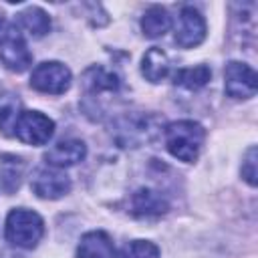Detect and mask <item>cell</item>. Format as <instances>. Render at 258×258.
<instances>
[{"mask_svg":"<svg viewBox=\"0 0 258 258\" xmlns=\"http://www.w3.org/2000/svg\"><path fill=\"white\" fill-rule=\"evenodd\" d=\"M206 139V131L200 123L183 119V121H173L165 127V147L167 151L185 163H191L198 159L202 145Z\"/></svg>","mask_w":258,"mask_h":258,"instance_id":"obj_1","label":"cell"},{"mask_svg":"<svg viewBox=\"0 0 258 258\" xmlns=\"http://www.w3.org/2000/svg\"><path fill=\"white\" fill-rule=\"evenodd\" d=\"M42 236H44V222L36 212L26 208H16L8 214L6 240L12 246L30 250L40 242Z\"/></svg>","mask_w":258,"mask_h":258,"instance_id":"obj_2","label":"cell"},{"mask_svg":"<svg viewBox=\"0 0 258 258\" xmlns=\"http://www.w3.org/2000/svg\"><path fill=\"white\" fill-rule=\"evenodd\" d=\"M0 60L8 71L22 73L30 67L32 54L28 50V44L24 40L22 30L0 16Z\"/></svg>","mask_w":258,"mask_h":258,"instance_id":"obj_3","label":"cell"},{"mask_svg":"<svg viewBox=\"0 0 258 258\" xmlns=\"http://www.w3.org/2000/svg\"><path fill=\"white\" fill-rule=\"evenodd\" d=\"M161 129V121L149 113L123 115L115 123V139L121 147H137L141 143L153 141Z\"/></svg>","mask_w":258,"mask_h":258,"instance_id":"obj_4","label":"cell"},{"mask_svg":"<svg viewBox=\"0 0 258 258\" xmlns=\"http://www.w3.org/2000/svg\"><path fill=\"white\" fill-rule=\"evenodd\" d=\"M71 71L58 60H44L34 67L30 75V87L46 95H62L71 87Z\"/></svg>","mask_w":258,"mask_h":258,"instance_id":"obj_5","label":"cell"},{"mask_svg":"<svg viewBox=\"0 0 258 258\" xmlns=\"http://www.w3.org/2000/svg\"><path fill=\"white\" fill-rule=\"evenodd\" d=\"M52 133H54V121L42 115L40 111H22L14 127V135L28 145H44L48 143Z\"/></svg>","mask_w":258,"mask_h":258,"instance_id":"obj_6","label":"cell"},{"mask_svg":"<svg viewBox=\"0 0 258 258\" xmlns=\"http://www.w3.org/2000/svg\"><path fill=\"white\" fill-rule=\"evenodd\" d=\"M224 89L232 99H250L258 91V75L250 64L232 60L224 71Z\"/></svg>","mask_w":258,"mask_h":258,"instance_id":"obj_7","label":"cell"},{"mask_svg":"<svg viewBox=\"0 0 258 258\" xmlns=\"http://www.w3.org/2000/svg\"><path fill=\"white\" fill-rule=\"evenodd\" d=\"M206 38V20L194 6H183L177 16L175 42L181 48H194Z\"/></svg>","mask_w":258,"mask_h":258,"instance_id":"obj_8","label":"cell"},{"mask_svg":"<svg viewBox=\"0 0 258 258\" xmlns=\"http://www.w3.org/2000/svg\"><path fill=\"white\" fill-rule=\"evenodd\" d=\"M32 191L42 200H58L71 191V179L56 167H40L30 179Z\"/></svg>","mask_w":258,"mask_h":258,"instance_id":"obj_9","label":"cell"},{"mask_svg":"<svg viewBox=\"0 0 258 258\" xmlns=\"http://www.w3.org/2000/svg\"><path fill=\"white\" fill-rule=\"evenodd\" d=\"M129 210L137 218H157L169 210L167 198L153 187H139L131 194Z\"/></svg>","mask_w":258,"mask_h":258,"instance_id":"obj_10","label":"cell"},{"mask_svg":"<svg viewBox=\"0 0 258 258\" xmlns=\"http://www.w3.org/2000/svg\"><path fill=\"white\" fill-rule=\"evenodd\" d=\"M85 155H87V145L81 139H64V141L54 143L44 153V161L50 167L64 169V167H71V165L83 161Z\"/></svg>","mask_w":258,"mask_h":258,"instance_id":"obj_11","label":"cell"},{"mask_svg":"<svg viewBox=\"0 0 258 258\" xmlns=\"http://www.w3.org/2000/svg\"><path fill=\"white\" fill-rule=\"evenodd\" d=\"M83 85L87 93L97 97L101 93H115L121 87V79L115 71L105 69L101 64H93L83 73Z\"/></svg>","mask_w":258,"mask_h":258,"instance_id":"obj_12","label":"cell"},{"mask_svg":"<svg viewBox=\"0 0 258 258\" xmlns=\"http://www.w3.org/2000/svg\"><path fill=\"white\" fill-rule=\"evenodd\" d=\"M113 242L107 232L103 230H93L87 232L79 246H77V258H113Z\"/></svg>","mask_w":258,"mask_h":258,"instance_id":"obj_13","label":"cell"},{"mask_svg":"<svg viewBox=\"0 0 258 258\" xmlns=\"http://www.w3.org/2000/svg\"><path fill=\"white\" fill-rule=\"evenodd\" d=\"M141 73L149 83H159L169 73V56L159 46H151L141 58Z\"/></svg>","mask_w":258,"mask_h":258,"instance_id":"obj_14","label":"cell"},{"mask_svg":"<svg viewBox=\"0 0 258 258\" xmlns=\"http://www.w3.org/2000/svg\"><path fill=\"white\" fill-rule=\"evenodd\" d=\"M173 26L171 14L161 6H151L141 18V30L147 38H159Z\"/></svg>","mask_w":258,"mask_h":258,"instance_id":"obj_15","label":"cell"},{"mask_svg":"<svg viewBox=\"0 0 258 258\" xmlns=\"http://www.w3.org/2000/svg\"><path fill=\"white\" fill-rule=\"evenodd\" d=\"M18 28H22L26 34L34 38H40L50 30V18L42 8L28 6L18 14Z\"/></svg>","mask_w":258,"mask_h":258,"instance_id":"obj_16","label":"cell"},{"mask_svg":"<svg viewBox=\"0 0 258 258\" xmlns=\"http://www.w3.org/2000/svg\"><path fill=\"white\" fill-rule=\"evenodd\" d=\"M212 77V71L208 64H198V67H187V69H179L175 75H173V83L183 87V89H189V91H198L202 89L204 85H208Z\"/></svg>","mask_w":258,"mask_h":258,"instance_id":"obj_17","label":"cell"},{"mask_svg":"<svg viewBox=\"0 0 258 258\" xmlns=\"http://www.w3.org/2000/svg\"><path fill=\"white\" fill-rule=\"evenodd\" d=\"M20 101L14 95H2L0 97V131L4 135H14L16 121L20 117Z\"/></svg>","mask_w":258,"mask_h":258,"instance_id":"obj_18","label":"cell"},{"mask_svg":"<svg viewBox=\"0 0 258 258\" xmlns=\"http://www.w3.org/2000/svg\"><path fill=\"white\" fill-rule=\"evenodd\" d=\"M117 258H159V248L149 240H131L119 250Z\"/></svg>","mask_w":258,"mask_h":258,"instance_id":"obj_19","label":"cell"},{"mask_svg":"<svg viewBox=\"0 0 258 258\" xmlns=\"http://www.w3.org/2000/svg\"><path fill=\"white\" fill-rule=\"evenodd\" d=\"M256 161H258V151H256V147L252 145L248 151H246V155H244V161H242V177L246 179V183L248 185H256L258 183V169H256Z\"/></svg>","mask_w":258,"mask_h":258,"instance_id":"obj_20","label":"cell"}]
</instances>
